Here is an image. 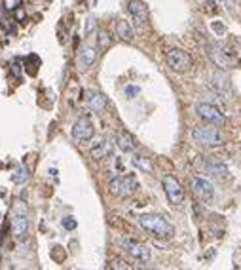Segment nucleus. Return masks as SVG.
<instances>
[{
    "label": "nucleus",
    "mask_w": 241,
    "mask_h": 270,
    "mask_svg": "<svg viewBox=\"0 0 241 270\" xmlns=\"http://www.w3.org/2000/svg\"><path fill=\"white\" fill-rule=\"evenodd\" d=\"M209 55H211V59H213V63L216 65V67L228 69V67H232V65H234V59H232V57H230V55H228L221 46L209 48Z\"/></svg>",
    "instance_id": "obj_12"
},
{
    "label": "nucleus",
    "mask_w": 241,
    "mask_h": 270,
    "mask_svg": "<svg viewBox=\"0 0 241 270\" xmlns=\"http://www.w3.org/2000/svg\"><path fill=\"white\" fill-rule=\"evenodd\" d=\"M12 181L17 183V185H25L29 181V169L25 166H19L15 168V171L12 173Z\"/></svg>",
    "instance_id": "obj_19"
},
{
    "label": "nucleus",
    "mask_w": 241,
    "mask_h": 270,
    "mask_svg": "<svg viewBox=\"0 0 241 270\" xmlns=\"http://www.w3.org/2000/svg\"><path fill=\"white\" fill-rule=\"evenodd\" d=\"M93 135H95V126H93V122L89 120L87 116H80L78 120L74 122L73 137L76 139V141L86 143V141H89Z\"/></svg>",
    "instance_id": "obj_8"
},
{
    "label": "nucleus",
    "mask_w": 241,
    "mask_h": 270,
    "mask_svg": "<svg viewBox=\"0 0 241 270\" xmlns=\"http://www.w3.org/2000/svg\"><path fill=\"white\" fill-rule=\"evenodd\" d=\"M95 31H97V21H95V17H89L86 21V36H91V33H95Z\"/></svg>",
    "instance_id": "obj_24"
},
{
    "label": "nucleus",
    "mask_w": 241,
    "mask_h": 270,
    "mask_svg": "<svg viewBox=\"0 0 241 270\" xmlns=\"http://www.w3.org/2000/svg\"><path fill=\"white\" fill-rule=\"evenodd\" d=\"M235 2H241V0H235Z\"/></svg>",
    "instance_id": "obj_28"
},
{
    "label": "nucleus",
    "mask_w": 241,
    "mask_h": 270,
    "mask_svg": "<svg viewBox=\"0 0 241 270\" xmlns=\"http://www.w3.org/2000/svg\"><path fill=\"white\" fill-rule=\"evenodd\" d=\"M116 145L124 152H133L137 149V143H135L133 135L128 133V131H120V133L116 135Z\"/></svg>",
    "instance_id": "obj_16"
},
{
    "label": "nucleus",
    "mask_w": 241,
    "mask_h": 270,
    "mask_svg": "<svg viewBox=\"0 0 241 270\" xmlns=\"http://www.w3.org/2000/svg\"><path fill=\"white\" fill-rule=\"evenodd\" d=\"M2 4H4L8 12H15V10H19L21 0H2Z\"/></svg>",
    "instance_id": "obj_23"
},
{
    "label": "nucleus",
    "mask_w": 241,
    "mask_h": 270,
    "mask_svg": "<svg viewBox=\"0 0 241 270\" xmlns=\"http://www.w3.org/2000/svg\"><path fill=\"white\" fill-rule=\"evenodd\" d=\"M139 224L156 238H165V240H169V238L175 236V227L171 223H167L161 215L144 213V215L139 217Z\"/></svg>",
    "instance_id": "obj_1"
},
{
    "label": "nucleus",
    "mask_w": 241,
    "mask_h": 270,
    "mask_svg": "<svg viewBox=\"0 0 241 270\" xmlns=\"http://www.w3.org/2000/svg\"><path fill=\"white\" fill-rule=\"evenodd\" d=\"M128 12L133 17L135 25L141 29L148 23V8L142 0H129L128 4Z\"/></svg>",
    "instance_id": "obj_10"
},
{
    "label": "nucleus",
    "mask_w": 241,
    "mask_h": 270,
    "mask_svg": "<svg viewBox=\"0 0 241 270\" xmlns=\"http://www.w3.org/2000/svg\"><path fill=\"white\" fill-rule=\"evenodd\" d=\"M112 154V143L110 141H101L97 143L93 149H91V158L95 160H103V158H108V156Z\"/></svg>",
    "instance_id": "obj_17"
},
{
    "label": "nucleus",
    "mask_w": 241,
    "mask_h": 270,
    "mask_svg": "<svg viewBox=\"0 0 241 270\" xmlns=\"http://www.w3.org/2000/svg\"><path fill=\"white\" fill-rule=\"evenodd\" d=\"M108 268H114V270H129L131 268V264L126 261V259H122V257H116L112 259L110 263H108Z\"/></svg>",
    "instance_id": "obj_21"
},
{
    "label": "nucleus",
    "mask_w": 241,
    "mask_h": 270,
    "mask_svg": "<svg viewBox=\"0 0 241 270\" xmlns=\"http://www.w3.org/2000/svg\"><path fill=\"white\" fill-rule=\"evenodd\" d=\"M122 248L128 251L133 259H137V261L147 263L148 259H150V250H148V245H144V243H139L135 242V240H122Z\"/></svg>",
    "instance_id": "obj_11"
},
{
    "label": "nucleus",
    "mask_w": 241,
    "mask_h": 270,
    "mask_svg": "<svg viewBox=\"0 0 241 270\" xmlns=\"http://www.w3.org/2000/svg\"><path fill=\"white\" fill-rule=\"evenodd\" d=\"M12 234L15 240H25L29 234V211L27 204L17 200L14 206V215H12Z\"/></svg>",
    "instance_id": "obj_3"
},
{
    "label": "nucleus",
    "mask_w": 241,
    "mask_h": 270,
    "mask_svg": "<svg viewBox=\"0 0 241 270\" xmlns=\"http://www.w3.org/2000/svg\"><path fill=\"white\" fill-rule=\"evenodd\" d=\"M86 105L93 112H103L107 108V97L101 92H86Z\"/></svg>",
    "instance_id": "obj_13"
},
{
    "label": "nucleus",
    "mask_w": 241,
    "mask_h": 270,
    "mask_svg": "<svg viewBox=\"0 0 241 270\" xmlns=\"http://www.w3.org/2000/svg\"><path fill=\"white\" fill-rule=\"evenodd\" d=\"M192 139L203 147H221L224 145V135L214 124L211 126H198L192 129Z\"/></svg>",
    "instance_id": "obj_2"
},
{
    "label": "nucleus",
    "mask_w": 241,
    "mask_h": 270,
    "mask_svg": "<svg viewBox=\"0 0 241 270\" xmlns=\"http://www.w3.org/2000/svg\"><path fill=\"white\" fill-rule=\"evenodd\" d=\"M167 65L175 73H188L192 69V65H194V59H192V55L188 54L186 50L173 48V50L167 52Z\"/></svg>",
    "instance_id": "obj_5"
},
{
    "label": "nucleus",
    "mask_w": 241,
    "mask_h": 270,
    "mask_svg": "<svg viewBox=\"0 0 241 270\" xmlns=\"http://www.w3.org/2000/svg\"><path fill=\"white\" fill-rule=\"evenodd\" d=\"M116 36H118L122 42H133L135 33L128 21H124V19L118 21V25H116Z\"/></svg>",
    "instance_id": "obj_18"
},
{
    "label": "nucleus",
    "mask_w": 241,
    "mask_h": 270,
    "mask_svg": "<svg viewBox=\"0 0 241 270\" xmlns=\"http://www.w3.org/2000/svg\"><path fill=\"white\" fill-rule=\"evenodd\" d=\"M63 227H65L67 230L76 229V221H74V217H65V219H63Z\"/></svg>",
    "instance_id": "obj_25"
},
{
    "label": "nucleus",
    "mask_w": 241,
    "mask_h": 270,
    "mask_svg": "<svg viewBox=\"0 0 241 270\" xmlns=\"http://www.w3.org/2000/svg\"><path fill=\"white\" fill-rule=\"evenodd\" d=\"M190 187H192V192L196 194V198H200L201 202H211L214 196V189L213 185L207 181V179H201V177H194L192 183H190Z\"/></svg>",
    "instance_id": "obj_9"
},
{
    "label": "nucleus",
    "mask_w": 241,
    "mask_h": 270,
    "mask_svg": "<svg viewBox=\"0 0 241 270\" xmlns=\"http://www.w3.org/2000/svg\"><path fill=\"white\" fill-rule=\"evenodd\" d=\"M95 61H97V48L95 46H84L80 50V55H78V63H80L82 69L91 67Z\"/></svg>",
    "instance_id": "obj_15"
},
{
    "label": "nucleus",
    "mask_w": 241,
    "mask_h": 270,
    "mask_svg": "<svg viewBox=\"0 0 241 270\" xmlns=\"http://www.w3.org/2000/svg\"><path fill=\"white\" fill-rule=\"evenodd\" d=\"M213 29H216L219 33H222V31H224V27H222V25H219V23H213Z\"/></svg>",
    "instance_id": "obj_27"
},
{
    "label": "nucleus",
    "mask_w": 241,
    "mask_h": 270,
    "mask_svg": "<svg viewBox=\"0 0 241 270\" xmlns=\"http://www.w3.org/2000/svg\"><path fill=\"white\" fill-rule=\"evenodd\" d=\"M110 44H112V40H110V34H108L107 31H99V46H101V50L108 48Z\"/></svg>",
    "instance_id": "obj_22"
},
{
    "label": "nucleus",
    "mask_w": 241,
    "mask_h": 270,
    "mask_svg": "<svg viewBox=\"0 0 241 270\" xmlns=\"http://www.w3.org/2000/svg\"><path fill=\"white\" fill-rule=\"evenodd\" d=\"M196 112L200 118L207 122V124H214V126H224V115H222L219 108L214 107V105H209V103H200V105H196Z\"/></svg>",
    "instance_id": "obj_7"
},
{
    "label": "nucleus",
    "mask_w": 241,
    "mask_h": 270,
    "mask_svg": "<svg viewBox=\"0 0 241 270\" xmlns=\"http://www.w3.org/2000/svg\"><path fill=\"white\" fill-rule=\"evenodd\" d=\"M126 94H128L129 97H133V95L139 94V88H135V86H128V88H126Z\"/></svg>",
    "instance_id": "obj_26"
},
{
    "label": "nucleus",
    "mask_w": 241,
    "mask_h": 270,
    "mask_svg": "<svg viewBox=\"0 0 241 270\" xmlns=\"http://www.w3.org/2000/svg\"><path fill=\"white\" fill-rule=\"evenodd\" d=\"M133 164L137 166L139 169H142V171H147V173H152V169H154V166H152V162L148 160L147 156H135L133 158Z\"/></svg>",
    "instance_id": "obj_20"
},
{
    "label": "nucleus",
    "mask_w": 241,
    "mask_h": 270,
    "mask_svg": "<svg viewBox=\"0 0 241 270\" xmlns=\"http://www.w3.org/2000/svg\"><path fill=\"white\" fill-rule=\"evenodd\" d=\"M205 169H207V173H211L214 177L228 175V166L222 162L221 158H214V156H209L207 160H205Z\"/></svg>",
    "instance_id": "obj_14"
},
{
    "label": "nucleus",
    "mask_w": 241,
    "mask_h": 270,
    "mask_svg": "<svg viewBox=\"0 0 241 270\" xmlns=\"http://www.w3.org/2000/svg\"><path fill=\"white\" fill-rule=\"evenodd\" d=\"M137 189H139V183L133 175H118L108 183V192L118 198H128L135 194Z\"/></svg>",
    "instance_id": "obj_4"
},
{
    "label": "nucleus",
    "mask_w": 241,
    "mask_h": 270,
    "mask_svg": "<svg viewBox=\"0 0 241 270\" xmlns=\"http://www.w3.org/2000/svg\"><path fill=\"white\" fill-rule=\"evenodd\" d=\"M161 185H163V190H165V196L167 200L173 206H181L184 202V189L181 187V183L177 181L173 175H165L161 179Z\"/></svg>",
    "instance_id": "obj_6"
}]
</instances>
